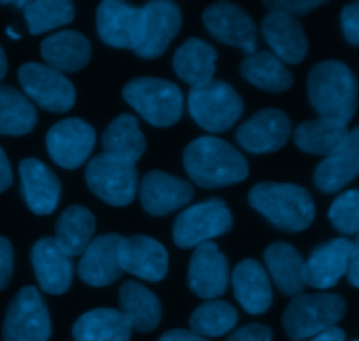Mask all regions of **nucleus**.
Listing matches in <instances>:
<instances>
[{
    "label": "nucleus",
    "instance_id": "obj_39",
    "mask_svg": "<svg viewBox=\"0 0 359 341\" xmlns=\"http://www.w3.org/2000/svg\"><path fill=\"white\" fill-rule=\"evenodd\" d=\"M325 2L319 0H277V2H265L270 13L287 14V16H302V14L311 13L316 7L323 6Z\"/></svg>",
    "mask_w": 359,
    "mask_h": 341
},
{
    "label": "nucleus",
    "instance_id": "obj_33",
    "mask_svg": "<svg viewBox=\"0 0 359 341\" xmlns=\"http://www.w3.org/2000/svg\"><path fill=\"white\" fill-rule=\"evenodd\" d=\"M241 74L245 81L259 90L283 93L293 86V74L273 53L256 51L241 63Z\"/></svg>",
    "mask_w": 359,
    "mask_h": 341
},
{
    "label": "nucleus",
    "instance_id": "obj_11",
    "mask_svg": "<svg viewBox=\"0 0 359 341\" xmlns=\"http://www.w3.org/2000/svg\"><path fill=\"white\" fill-rule=\"evenodd\" d=\"M181 9L170 0H154L142 7L139 44L133 49L146 60L158 58L167 51L170 42L181 30Z\"/></svg>",
    "mask_w": 359,
    "mask_h": 341
},
{
    "label": "nucleus",
    "instance_id": "obj_1",
    "mask_svg": "<svg viewBox=\"0 0 359 341\" xmlns=\"http://www.w3.org/2000/svg\"><path fill=\"white\" fill-rule=\"evenodd\" d=\"M182 161L189 179L203 189L238 184L249 175L245 158L217 137H198L189 142Z\"/></svg>",
    "mask_w": 359,
    "mask_h": 341
},
{
    "label": "nucleus",
    "instance_id": "obj_37",
    "mask_svg": "<svg viewBox=\"0 0 359 341\" xmlns=\"http://www.w3.org/2000/svg\"><path fill=\"white\" fill-rule=\"evenodd\" d=\"M23 14L30 34L39 35L62 25H69L76 16V11L74 4L67 0H34L27 2Z\"/></svg>",
    "mask_w": 359,
    "mask_h": 341
},
{
    "label": "nucleus",
    "instance_id": "obj_15",
    "mask_svg": "<svg viewBox=\"0 0 359 341\" xmlns=\"http://www.w3.org/2000/svg\"><path fill=\"white\" fill-rule=\"evenodd\" d=\"M230 282V265L214 242L198 245L189 259V289L203 300H216L223 296Z\"/></svg>",
    "mask_w": 359,
    "mask_h": 341
},
{
    "label": "nucleus",
    "instance_id": "obj_6",
    "mask_svg": "<svg viewBox=\"0 0 359 341\" xmlns=\"http://www.w3.org/2000/svg\"><path fill=\"white\" fill-rule=\"evenodd\" d=\"M188 107L200 128L210 133H221L238 121L244 112V102L233 86L224 81H210L202 88H191Z\"/></svg>",
    "mask_w": 359,
    "mask_h": 341
},
{
    "label": "nucleus",
    "instance_id": "obj_9",
    "mask_svg": "<svg viewBox=\"0 0 359 341\" xmlns=\"http://www.w3.org/2000/svg\"><path fill=\"white\" fill-rule=\"evenodd\" d=\"M51 317L41 293L34 286L18 291L7 307L2 326L4 341H48Z\"/></svg>",
    "mask_w": 359,
    "mask_h": 341
},
{
    "label": "nucleus",
    "instance_id": "obj_30",
    "mask_svg": "<svg viewBox=\"0 0 359 341\" xmlns=\"http://www.w3.org/2000/svg\"><path fill=\"white\" fill-rule=\"evenodd\" d=\"M349 135L347 123L340 119L319 118L304 121L294 130V144L304 153L316 156H332Z\"/></svg>",
    "mask_w": 359,
    "mask_h": 341
},
{
    "label": "nucleus",
    "instance_id": "obj_10",
    "mask_svg": "<svg viewBox=\"0 0 359 341\" xmlns=\"http://www.w3.org/2000/svg\"><path fill=\"white\" fill-rule=\"evenodd\" d=\"M18 81L35 105L48 112H67L76 104V88L65 74L42 63L28 62L18 69Z\"/></svg>",
    "mask_w": 359,
    "mask_h": 341
},
{
    "label": "nucleus",
    "instance_id": "obj_34",
    "mask_svg": "<svg viewBox=\"0 0 359 341\" xmlns=\"http://www.w3.org/2000/svg\"><path fill=\"white\" fill-rule=\"evenodd\" d=\"M105 154L135 165L146 151V139L135 116L121 114L105 128L102 135Z\"/></svg>",
    "mask_w": 359,
    "mask_h": 341
},
{
    "label": "nucleus",
    "instance_id": "obj_41",
    "mask_svg": "<svg viewBox=\"0 0 359 341\" xmlns=\"http://www.w3.org/2000/svg\"><path fill=\"white\" fill-rule=\"evenodd\" d=\"M14 272V251L7 238L0 237V291L9 286Z\"/></svg>",
    "mask_w": 359,
    "mask_h": 341
},
{
    "label": "nucleus",
    "instance_id": "obj_40",
    "mask_svg": "<svg viewBox=\"0 0 359 341\" xmlns=\"http://www.w3.org/2000/svg\"><path fill=\"white\" fill-rule=\"evenodd\" d=\"M342 30L351 44L359 46V2H351L344 7Z\"/></svg>",
    "mask_w": 359,
    "mask_h": 341
},
{
    "label": "nucleus",
    "instance_id": "obj_3",
    "mask_svg": "<svg viewBox=\"0 0 359 341\" xmlns=\"http://www.w3.org/2000/svg\"><path fill=\"white\" fill-rule=\"evenodd\" d=\"M309 100L321 118L349 123L358 109V83L342 62L326 60L309 74Z\"/></svg>",
    "mask_w": 359,
    "mask_h": 341
},
{
    "label": "nucleus",
    "instance_id": "obj_2",
    "mask_svg": "<svg viewBox=\"0 0 359 341\" xmlns=\"http://www.w3.org/2000/svg\"><path fill=\"white\" fill-rule=\"evenodd\" d=\"M249 203L273 226L287 233L304 231L314 223V200L302 186L259 182L249 193Z\"/></svg>",
    "mask_w": 359,
    "mask_h": 341
},
{
    "label": "nucleus",
    "instance_id": "obj_25",
    "mask_svg": "<svg viewBox=\"0 0 359 341\" xmlns=\"http://www.w3.org/2000/svg\"><path fill=\"white\" fill-rule=\"evenodd\" d=\"M231 286L235 298L248 314L262 315L272 305L273 291L269 273L256 259H244L235 266Z\"/></svg>",
    "mask_w": 359,
    "mask_h": 341
},
{
    "label": "nucleus",
    "instance_id": "obj_42",
    "mask_svg": "<svg viewBox=\"0 0 359 341\" xmlns=\"http://www.w3.org/2000/svg\"><path fill=\"white\" fill-rule=\"evenodd\" d=\"M272 329L263 324H249L235 331L226 341H272Z\"/></svg>",
    "mask_w": 359,
    "mask_h": 341
},
{
    "label": "nucleus",
    "instance_id": "obj_48",
    "mask_svg": "<svg viewBox=\"0 0 359 341\" xmlns=\"http://www.w3.org/2000/svg\"><path fill=\"white\" fill-rule=\"evenodd\" d=\"M2 6H14V7H25L27 6V2H23V0H4V2H0Z\"/></svg>",
    "mask_w": 359,
    "mask_h": 341
},
{
    "label": "nucleus",
    "instance_id": "obj_12",
    "mask_svg": "<svg viewBox=\"0 0 359 341\" xmlns=\"http://www.w3.org/2000/svg\"><path fill=\"white\" fill-rule=\"evenodd\" d=\"M97 133L90 123L69 118L51 126L46 137V147L56 165L67 170L79 168L93 151Z\"/></svg>",
    "mask_w": 359,
    "mask_h": 341
},
{
    "label": "nucleus",
    "instance_id": "obj_14",
    "mask_svg": "<svg viewBox=\"0 0 359 341\" xmlns=\"http://www.w3.org/2000/svg\"><path fill=\"white\" fill-rule=\"evenodd\" d=\"M291 137V119L279 109H262L237 130V142L252 154L276 153Z\"/></svg>",
    "mask_w": 359,
    "mask_h": 341
},
{
    "label": "nucleus",
    "instance_id": "obj_21",
    "mask_svg": "<svg viewBox=\"0 0 359 341\" xmlns=\"http://www.w3.org/2000/svg\"><path fill=\"white\" fill-rule=\"evenodd\" d=\"M30 258L35 279L44 293L60 296L69 291L74 273L72 258L56 245L55 238H41L32 249Z\"/></svg>",
    "mask_w": 359,
    "mask_h": 341
},
{
    "label": "nucleus",
    "instance_id": "obj_20",
    "mask_svg": "<svg viewBox=\"0 0 359 341\" xmlns=\"http://www.w3.org/2000/svg\"><path fill=\"white\" fill-rule=\"evenodd\" d=\"M21 193L28 209L37 216H49L55 212L60 202L62 184L51 168L35 158H25L20 161Z\"/></svg>",
    "mask_w": 359,
    "mask_h": 341
},
{
    "label": "nucleus",
    "instance_id": "obj_44",
    "mask_svg": "<svg viewBox=\"0 0 359 341\" xmlns=\"http://www.w3.org/2000/svg\"><path fill=\"white\" fill-rule=\"evenodd\" d=\"M11 184H13V170H11V163L6 153L0 147V193L6 191Z\"/></svg>",
    "mask_w": 359,
    "mask_h": 341
},
{
    "label": "nucleus",
    "instance_id": "obj_29",
    "mask_svg": "<svg viewBox=\"0 0 359 341\" xmlns=\"http://www.w3.org/2000/svg\"><path fill=\"white\" fill-rule=\"evenodd\" d=\"M132 326L121 310L95 308L81 315L72 326L76 341H130Z\"/></svg>",
    "mask_w": 359,
    "mask_h": 341
},
{
    "label": "nucleus",
    "instance_id": "obj_4",
    "mask_svg": "<svg viewBox=\"0 0 359 341\" xmlns=\"http://www.w3.org/2000/svg\"><path fill=\"white\" fill-rule=\"evenodd\" d=\"M347 312L346 300L333 293L300 294L291 300L283 317V326L291 340L314 338L319 333L335 328Z\"/></svg>",
    "mask_w": 359,
    "mask_h": 341
},
{
    "label": "nucleus",
    "instance_id": "obj_13",
    "mask_svg": "<svg viewBox=\"0 0 359 341\" xmlns=\"http://www.w3.org/2000/svg\"><path fill=\"white\" fill-rule=\"evenodd\" d=\"M202 20L214 39L245 53H256V25L242 7L231 2H216L207 7Z\"/></svg>",
    "mask_w": 359,
    "mask_h": 341
},
{
    "label": "nucleus",
    "instance_id": "obj_17",
    "mask_svg": "<svg viewBox=\"0 0 359 341\" xmlns=\"http://www.w3.org/2000/svg\"><path fill=\"white\" fill-rule=\"evenodd\" d=\"M142 9L119 0H105L97 9L98 37L118 49H135L139 44Z\"/></svg>",
    "mask_w": 359,
    "mask_h": 341
},
{
    "label": "nucleus",
    "instance_id": "obj_32",
    "mask_svg": "<svg viewBox=\"0 0 359 341\" xmlns=\"http://www.w3.org/2000/svg\"><path fill=\"white\" fill-rule=\"evenodd\" d=\"M95 230L97 221L86 207H67L56 221L55 242L69 258H74L86 251L95 238Z\"/></svg>",
    "mask_w": 359,
    "mask_h": 341
},
{
    "label": "nucleus",
    "instance_id": "obj_49",
    "mask_svg": "<svg viewBox=\"0 0 359 341\" xmlns=\"http://www.w3.org/2000/svg\"><path fill=\"white\" fill-rule=\"evenodd\" d=\"M6 32H7V35H11V37H13V39H16V41H18V39H21V35H20V34H18V32H14V30H13V28H11V27H9V28H7V30H6Z\"/></svg>",
    "mask_w": 359,
    "mask_h": 341
},
{
    "label": "nucleus",
    "instance_id": "obj_18",
    "mask_svg": "<svg viewBox=\"0 0 359 341\" xmlns=\"http://www.w3.org/2000/svg\"><path fill=\"white\" fill-rule=\"evenodd\" d=\"M193 186L184 179L174 177L165 172L153 170L144 175L140 182V203L151 216H167L191 202Z\"/></svg>",
    "mask_w": 359,
    "mask_h": 341
},
{
    "label": "nucleus",
    "instance_id": "obj_22",
    "mask_svg": "<svg viewBox=\"0 0 359 341\" xmlns=\"http://www.w3.org/2000/svg\"><path fill=\"white\" fill-rule=\"evenodd\" d=\"M351 249H353V242L347 238H335L328 244L316 247L309 261L305 263V286L319 291L335 287L349 268Z\"/></svg>",
    "mask_w": 359,
    "mask_h": 341
},
{
    "label": "nucleus",
    "instance_id": "obj_26",
    "mask_svg": "<svg viewBox=\"0 0 359 341\" xmlns=\"http://www.w3.org/2000/svg\"><path fill=\"white\" fill-rule=\"evenodd\" d=\"M41 55L58 72H77L90 62L91 44L79 32L62 30L42 41Z\"/></svg>",
    "mask_w": 359,
    "mask_h": 341
},
{
    "label": "nucleus",
    "instance_id": "obj_46",
    "mask_svg": "<svg viewBox=\"0 0 359 341\" xmlns=\"http://www.w3.org/2000/svg\"><path fill=\"white\" fill-rule=\"evenodd\" d=\"M311 341H346V333L340 328H330L311 338Z\"/></svg>",
    "mask_w": 359,
    "mask_h": 341
},
{
    "label": "nucleus",
    "instance_id": "obj_19",
    "mask_svg": "<svg viewBox=\"0 0 359 341\" xmlns=\"http://www.w3.org/2000/svg\"><path fill=\"white\" fill-rule=\"evenodd\" d=\"M123 237L118 233H107L95 237L86 251L81 254L77 265V275L91 287H105L121 277L119 266V244Z\"/></svg>",
    "mask_w": 359,
    "mask_h": 341
},
{
    "label": "nucleus",
    "instance_id": "obj_43",
    "mask_svg": "<svg viewBox=\"0 0 359 341\" xmlns=\"http://www.w3.org/2000/svg\"><path fill=\"white\" fill-rule=\"evenodd\" d=\"M347 277L354 287H359V235H356V240L353 242V249H351Z\"/></svg>",
    "mask_w": 359,
    "mask_h": 341
},
{
    "label": "nucleus",
    "instance_id": "obj_45",
    "mask_svg": "<svg viewBox=\"0 0 359 341\" xmlns=\"http://www.w3.org/2000/svg\"><path fill=\"white\" fill-rule=\"evenodd\" d=\"M158 341H207V338L195 335L193 331H186V329H174V331L165 333Z\"/></svg>",
    "mask_w": 359,
    "mask_h": 341
},
{
    "label": "nucleus",
    "instance_id": "obj_31",
    "mask_svg": "<svg viewBox=\"0 0 359 341\" xmlns=\"http://www.w3.org/2000/svg\"><path fill=\"white\" fill-rule=\"evenodd\" d=\"M119 308L132 329L139 333L154 331L161 321V303L156 294L133 280L119 287Z\"/></svg>",
    "mask_w": 359,
    "mask_h": 341
},
{
    "label": "nucleus",
    "instance_id": "obj_23",
    "mask_svg": "<svg viewBox=\"0 0 359 341\" xmlns=\"http://www.w3.org/2000/svg\"><path fill=\"white\" fill-rule=\"evenodd\" d=\"M262 32L272 48L273 56H277L280 62L297 65L307 56V35L297 18L280 13H269L262 21Z\"/></svg>",
    "mask_w": 359,
    "mask_h": 341
},
{
    "label": "nucleus",
    "instance_id": "obj_28",
    "mask_svg": "<svg viewBox=\"0 0 359 341\" xmlns=\"http://www.w3.org/2000/svg\"><path fill=\"white\" fill-rule=\"evenodd\" d=\"M265 265L277 289L286 296H300L305 287V261L286 242H273L265 251Z\"/></svg>",
    "mask_w": 359,
    "mask_h": 341
},
{
    "label": "nucleus",
    "instance_id": "obj_50",
    "mask_svg": "<svg viewBox=\"0 0 359 341\" xmlns=\"http://www.w3.org/2000/svg\"><path fill=\"white\" fill-rule=\"evenodd\" d=\"M354 341H359V340H354Z\"/></svg>",
    "mask_w": 359,
    "mask_h": 341
},
{
    "label": "nucleus",
    "instance_id": "obj_7",
    "mask_svg": "<svg viewBox=\"0 0 359 341\" xmlns=\"http://www.w3.org/2000/svg\"><path fill=\"white\" fill-rule=\"evenodd\" d=\"M84 179L90 191L112 207L130 205L137 196V167L111 154L95 156L86 167Z\"/></svg>",
    "mask_w": 359,
    "mask_h": 341
},
{
    "label": "nucleus",
    "instance_id": "obj_38",
    "mask_svg": "<svg viewBox=\"0 0 359 341\" xmlns=\"http://www.w3.org/2000/svg\"><path fill=\"white\" fill-rule=\"evenodd\" d=\"M330 221L344 235H359V189L342 193L330 209Z\"/></svg>",
    "mask_w": 359,
    "mask_h": 341
},
{
    "label": "nucleus",
    "instance_id": "obj_5",
    "mask_svg": "<svg viewBox=\"0 0 359 341\" xmlns=\"http://www.w3.org/2000/svg\"><path fill=\"white\" fill-rule=\"evenodd\" d=\"M123 98L158 128L174 126L182 116V91L172 81L137 77L123 88Z\"/></svg>",
    "mask_w": 359,
    "mask_h": 341
},
{
    "label": "nucleus",
    "instance_id": "obj_47",
    "mask_svg": "<svg viewBox=\"0 0 359 341\" xmlns=\"http://www.w3.org/2000/svg\"><path fill=\"white\" fill-rule=\"evenodd\" d=\"M7 74V58H6V53H4L2 46H0V81L6 77Z\"/></svg>",
    "mask_w": 359,
    "mask_h": 341
},
{
    "label": "nucleus",
    "instance_id": "obj_8",
    "mask_svg": "<svg viewBox=\"0 0 359 341\" xmlns=\"http://www.w3.org/2000/svg\"><path fill=\"white\" fill-rule=\"evenodd\" d=\"M233 216L219 198L207 200L182 210L174 221V244L179 249H196L212 238L228 233Z\"/></svg>",
    "mask_w": 359,
    "mask_h": 341
},
{
    "label": "nucleus",
    "instance_id": "obj_27",
    "mask_svg": "<svg viewBox=\"0 0 359 341\" xmlns=\"http://www.w3.org/2000/svg\"><path fill=\"white\" fill-rule=\"evenodd\" d=\"M217 53L207 42L191 37L182 42L174 55V72L191 88H202L214 81Z\"/></svg>",
    "mask_w": 359,
    "mask_h": 341
},
{
    "label": "nucleus",
    "instance_id": "obj_16",
    "mask_svg": "<svg viewBox=\"0 0 359 341\" xmlns=\"http://www.w3.org/2000/svg\"><path fill=\"white\" fill-rule=\"evenodd\" d=\"M118 258L123 272L147 280V282H160L167 277V249L160 242L146 235L123 238L119 244Z\"/></svg>",
    "mask_w": 359,
    "mask_h": 341
},
{
    "label": "nucleus",
    "instance_id": "obj_35",
    "mask_svg": "<svg viewBox=\"0 0 359 341\" xmlns=\"http://www.w3.org/2000/svg\"><path fill=\"white\" fill-rule=\"evenodd\" d=\"M35 123L37 111L34 104L16 88L0 84V135H27Z\"/></svg>",
    "mask_w": 359,
    "mask_h": 341
},
{
    "label": "nucleus",
    "instance_id": "obj_24",
    "mask_svg": "<svg viewBox=\"0 0 359 341\" xmlns=\"http://www.w3.org/2000/svg\"><path fill=\"white\" fill-rule=\"evenodd\" d=\"M359 175V126L349 132L342 146L316 168L314 184L323 193H337Z\"/></svg>",
    "mask_w": 359,
    "mask_h": 341
},
{
    "label": "nucleus",
    "instance_id": "obj_36",
    "mask_svg": "<svg viewBox=\"0 0 359 341\" xmlns=\"http://www.w3.org/2000/svg\"><path fill=\"white\" fill-rule=\"evenodd\" d=\"M238 314L230 303L219 300L205 301L189 317V328L203 338H217L237 326Z\"/></svg>",
    "mask_w": 359,
    "mask_h": 341
}]
</instances>
